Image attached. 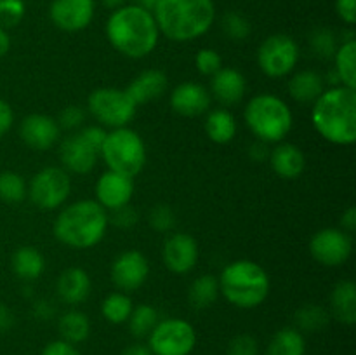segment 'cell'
Returning <instances> with one entry per match:
<instances>
[{
  "mask_svg": "<svg viewBox=\"0 0 356 355\" xmlns=\"http://www.w3.org/2000/svg\"><path fill=\"white\" fill-rule=\"evenodd\" d=\"M104 31L111 47L131 59L152 54L160 38L153 13L139 3H125L111 10Z\"/></svg>",
  "mask_w": 356,
  "mask_h": 355,
  "instance_id": "1",
  "label": "cell"
},
{
  "mask_svg": "<svg viewBox=\"0 0 356 355\" xmlns=\"http://www.w3.org/2000/svg\"><path fill=\"white\" fill-rule=\"evenodd\" d=\"M312 122L325 141L350 146L356 141V89L334 86L313 103Z\"/></svg>",
  "mask_w": 356,
  "mask_h": 355,
  "instance_id": "2",
  "label": "cell"
},
{
  "mask_svg": "<svg viewBox=\"0 0 356 355\" xmlns=\"http://www.w3.org/2000/svg\"><path fill=\"white\" fill-rule=\"evenodd\" d=\"M159 31L172 42H191L216 21L214 0H156L152 9Z\"/></svg>",
  "mask_w": 356,
  "mask_h": 355,
  "instance_id": "3",
  "label": "cell"
},
{
  "mask_svg": "<svg viewBox=\"0 0 356 355\" xmlns=\"http://www.w3.org/2000/svg\"><path fill=\"white\" fill-rule=\"evenodd\" d=\"M108 211L96 200L83 198L61 209L54 219L56 239L72 249H90L97 246L106 235Z\"/></svg>",
  "mask_w": 356,
  "mask_h": 355,
  "instance_id": "4",
  "label": "cell"
},
{
  "mask_svg": "<svg viewBox=\"0 0 356 355\" xmlns=\"http://www.w3.org/2000/svg\"><path fill=\"white\" fill-rule=\"evenodd\" d=\"M218 282L219 294H222L229 305L242 310L263 305L271 289L270 275L252 260H236L226 265Z\"/></svg>",
  "mask_w": 356,
  "mask_h": 355,
  "instance_id": "5",
  "label": "cell"
},
{
  "mask_svg": "<svg viewBox=\"0 0 356 355\" xmlns=\"http://www.w3.org/2000/svg\"><path fill=\"white\" fill-rule=\"evenodd\" d=\"M243 118L257 141L268 143V145L284 141L294 125L291 106L282 97L271 93L250 97L243 111Z\"/></svg>",
  "mask_w": 356,
  "mask_h": 355,
  "instance_id": "6",
  "label": "cell"
},
{
  "mask_svg": "<svg viewBox=\"0 0 356 355\" xmlns=\"http://www.w3.org/2000/svg\"><path fill=\"white\" fill-rule=\"evenodd\" d=\"M99 157L110 171L134 178L145 169L146 146L141 136L134 129H111L101 146Z\"/></svg>",
  "mask_w": 356,
  "mask_h": 355,
  "instance_id": "7",
  "label": "cell"
},
{
  "mask_svg": "<svg viewBox=\"0 0 356 355\" xmlns=\"http://www.w3.org/2000/svg\"><path fill=\"white\" fill-rule=\"evenodd\" d=\"M87 108L90 115L103 127H127L134 118L138 104L131 100L125 89L117 87H99L87 97Z\"/></svg>",
  "mask_w": 356,
  "mask_h": 355,
  "instance_id": "8",
  "label": "cell"
},
{
  "mask_svg": "<svg viewBox=\"0 0 356 355\" xmlns=\"http://www.w3.org/2000/svg\"><path fill=\"white\" fill-rule=\"evenodd\" d=\"M197 347V331L188 320L169 317L156 322L148 334L153 355H190Z\"/></svg>",
  "mask_w": 356,
  "mask_h": 355,
  "instance_id": "9",
  "label": "cell"
},
{
  "mask_svg": "<svg viewBox=\"0 0 356 355\" xmlns=\"http://www.w3.org/2000/svg\"><path fill=\"white\" fill-rule=\"evenodd\" d=\"M301 51L299 44L285 33H275L264 38L257 49V65L271 79H284L298 66Z\"/></svg>",
  "mask_w": 356,
  "mask_h": 355,
  "instance_id": "10",
  "label": "cell"
},
{
  "mask_svg": "<svg viewBox=\"0 0 356 355\" xmlns=\"http://www.w3.org/2000/svg\"><path fill=\"white\" fill-rule=\"evenodd\" d=\"M72 181L63 167H44L31 178L28 184V197L44 211L59 209L70 197Z\"/></svg>",
  "mask_w": 356,
  "mask_h": 355,
  "instance_id": "11",
  "label": "cell"
},
{
  "mask_svg": "<svg viewBox=\"0 0 356 355\" xmlns=\"http://www.w3.org/2000/svg\"><path fill=\"white\" fill-rule=\"evenodd\" d=\"M353 251L350 233L341 228H322L309 240V253L316 263L323 267H341Z\"/></svg>",
  "mask_w": 356,
  "mask_h": 355,
  "instance_id": "12",
  "label": "cell"
},
{
  "mask_svg": "<svg viewBox=\"0 0 356 355\" xmlns=\"http://www.w3.org/2000/svg\"><path fill=\"white\" fill-rule=\"evenodd\" d=\"M149 263L139 251H125L111 265V282L120 292H134L148 281Z\"/></svg>",
  "mask_w": 356,
  "mask_h": 355,
  "instance_id": "13",
  "label": "cell"
},
{
  "mask_svg": "<svg viewBox=\"0 0 356 355\" xmlns=\"http://www.w3.org/2000/svg\"><path fill=\"white\" fill-rule=\"evenodd\" d=\"M94 13H96L94 0H52L49 7V17L52 24L68 33L86 30L92 23Z\"/></svg>",
  "mask_w": 356,
  "mask_h": 355,
  "instance_id": "14",
  "label": "cell"
},
{
  "mask_svg": "<svg viewBox=\"0 0 356 355\" xmlns=\"http://www.w3.org/2000/svg\"><path fill=\"white\" fill-rule=\"evenodd\" d=\"M198 244L190 233H172L162 247V260L167 270L176 275L190 274L198 261Z\"/></svg>",
  "mask_w": 356,
  "mask_h": 355,
  "instance_id": "15",
  "label": "cell"
},
{
  "mask_svg": "<svg viewBox=\"0 0 356 355\" xmlns=\"http://www.w3.org/2000/svg\"><path fill=\"white\" fill-rule=\"evenodd\" d=\"M134 197L132 178L108 169L99 176L96 183V202L108 212L131 204Z\"/></svg>",
  "mask_w": 356,
  "mask_h": 355,
  "instance_id": "16",
  "label": "cell"
},
{
  "mask_svg": "<svg viewBox=\"0 0 356 355\" xmlns=\"http://www.w3.org/2000/svg\"><path fill=\"white\" fill-rule=\"evenodd\" d=\"M99 152L82 138L80 132L66 136L59 145V160L66 173L89 174L96 167Z\"/></svg>",
  "mask_w": 356,
  "mask_h": 355,
  "instance_id": "17",
  "label": "cell"
},
{
  "mask_svg": "<svg viewBox=\"0 0 356 355\" xmlns=\"http://www.w3.org/2000/svg\"><path fill=\"white\" fill-rule=\"evenodd\" d=\"M61 129L58 120L44 113H31L23 118L19 125V136L24 145L37 152H45L58 143Z\"/></svg>",
  "mask_w": 356,
  "mask_h": 355,
  "instance_id": "18",
  "label": "cell"
},
{
  "mask_svg": "<svg viewBox=\"0 0 356 355\" xmlns=\"http://www.w3.org/2000/svg\"><path fill=\"white\" fill-rule=\"evenodd\" d=\"M211 93L202 84L183 82L172 89L169 96L170 108L183 117H198L211 108Z\"/></svg>",
  "mask_w": 356,
  "mask_h": 355,
  "instance_id": "19",
  "label": "cell"
},
{
  "mask_svg": "<svg viewBox=\"0 0 356 355\" xmlns=\"http://www.w3.org/2000/svg\"><path fill=\"white\" fill-rule=\"evenodd\" d=\"M247 79L240 70L222 66L211 77V94L225 106L240 103L245 96Z\"/></svg>",
  "mask_w": 356,
  "mask_h": 355,
  "instance_id": "20",
  "label": "cell"
},
{
  "mask_svg": "<svg viewBox=\"0 0 356 355\" xmlns=\"http://www.w3.org/2000/svg\"><path fill=\"white\" fill-rule=\"evenodd\" d=\"M56 291H58L59 299L70 306H76L80 303L86 301L92 291V281H90L89 274L80 267L66 268L61 271L56 284Z\"/></svg>",
  "mask_w": 356,
  "mask_h": 355,
  "instance_id": "21",
  "label": "cell"
},
{
  "mask_svg": "<svg viewBox=\"0 0 356 355\" xmlns=\"http://www.w3.org/2000/svg\"><path fill=\"white\" fill-rule=\"evenodd\" d=\"M271 169L282 180H298L306 167V157L298 145L278 143L270 152Z\"/></svg>",
  "mask_w": 356,
  "mask_h": 355,
  "instance_id": "22",
  "label": "cell"
},
{
  "mask_svg": "<svg viewBox=\"0 0 356 355\" xmlns=\"http://www.w3.org/2000/svg\"><path fill=\"white\" fill-rule=\"evenodd\" d=\"M167 84L169 80L162 70L149 68L134 77L131 84L125 87V90L136 104H143L162 96L167 90Z\"/></svg>",
  "mask_w": 356,
  "mask_h": 355,
  "instance_id": "23",
  "label": "cell"
},
{
  "mask_svg": "<svg viewBox=\"0 0 356 355\" xmlns=\"http://www.w3.org/2000/svg\"><path fill=\"white\" fill-rule=\"evenodd\" d=\"M330 312L339 322H356V285L353 281H339L330 292Z\"/></svg>",
  "mask_w": 356,
  "mask_h": 355,
  "instance_id": "24",
  "label": "cell"
},
{
  "mask_svg": "<svg viewBox=\"0 0 356 355\" xmlns=\"http://www.w3.org/2000/svg\"><path fill=\"white\" fill-rule=\"evenodd\" d=\"M323 90V77L313 70H301L289 80V93L298 103H315Z\"/></svg>",
  "mask_w": 356,
  "mask_h": 355,
  "instance_id": "25",
  "label": "cell"
},
{
  "mask_svg": "<svg viewBox=\"0 0 356 355\" xmlns=\"http://www.w3.org/2000/svg\"><path fill=\"white\" fill-rule=\"evenodd\" d=\"M10 268L21 281H37L44 274L45 260L40 251L30 246H23L14 251L13 258H10Z\"/></svg>",
  "mask_w": 356,
  "mask_h": 355,
  "instance_id": "26",
  "label": "cell"
},
{
  "mask_svg": "<svg viewBox=\"0 0 356 355\" xmlns=\"http://www.w3.org/2000/svg\"><path fill=\"white\" fill-rule=\"evenodd\" d=\"M204 127L209 139L218 145H226V143L233 141L236 134V120L232 111L226 108H216V110L209 111Z\"/></svg>",
  "mask_w": 356,
  "mask_h": 355,
  "instance_id": "27",
  "label": "cell"
},
{
  "mask_svg": "<svg viewBox=\"0 0 356 355\" xmlns=\"http://www.w3.org/2000/svg\"><path fill=\"white\" fill-rule=\"evenodd\" d=\"M58 331L61 336L59 340L66 341V343H83L90 336V320L80 310H68L59 317Z\"/></svg>",
  "mask_w": 356,
  "mask_h": 355,
  "instance_id": "28",
  "label": "cell"
},
{
  "mask_svg": "<svg viewBox=\"0 0 356 355\" xmlns=\"http://www.w3.org/2000/svg\"><path fill=\"white\" fill-rule=\"evenodd\" d=\"M266 355H306V340L296 327H282L271 336Z\"/></svg>",
  "mask_w": 356,
  "mask_h": 355,
  "instance_id": "29",
  "label": "cell"
},
{
  "mask_svg": "<svg viewBox=\"0 0 356 355\" xmlns=\"http://www.w3.org/2000/svg\"><path fill=\"white\" fill-rule=\"evenodd\" d=\"M334 65H336V75L341 86L356 89V40L348 38L337 47L334 54Z\"/></svg>",
  "mask_w": 356,
  "mask_h": 355,
  "instance_id": "30",
  "label": "cell"
},
{
  "mask_svg": "<svg viewBox=\"0 0 356 355\" xmlns=\"http://www.w3.org/2000/svg\"><path fill=\"white\" fill-rule=\"evenodd\" d=\"M219 296V282L218 277L212 274L200 275L193 281L188 291V299H190L191 306L197 310L209 308L212 303L218 299Z\"/></svg>",
  "mask_w": 356,
  "mask_h": 355,
  "instance_id": "31",
  "label": "cell"
},
{
  "mask_svg": "<svg viewBox=\"0 0 356 355\" xmlns=\"http://www.w3.org/2000/svg\"><path fill=\"white\" fill-rule=\"evenodd\" d=\"M132 308H134V303H132L131 296L125 294V292H111L101 303V313H103L104 319L110 324H125L131 317Z\"/></svg>",
  "mask_w": 356,
  "mask_h": 355,
  "instance_id": "32",
  "label": "cell"
},
{
  "mask_svg": "<svg viewBox=\"0 0 356 355\" xmlns=\"http://www.w3.org/2000/svg\"><path fill=\"white\" fill-rule=\"evenodd\" d=\"M159 312H156L155 306L148 305V303H143L132 308L131 317H129V331L134 338H148V334L152 333L153 327L159 322Z\"/></svg>",
  "mask_w": 356,
  "mask_h": 355,
  "instance_id": "33",
  "label": "cell"
},
{
  "mask_svg": "<svg viewBox=\"0 0 356 355\" xmlns=\"http://www.w3.org/2000/svg\"><path fill=\"white\" fill-rule=\"evenodd\" d=\"M28 195L26 181L16 171H2L0 173V200L7 204H17Z\"/></svg>",
  "mask_w": 356,
  "mask_h": 355,
  "instance_id": "34",
  "label": "cell"
},
{
  "mask_svg": "<svg viewBox=\"0 0 356 355\" xmlns=\"http://www.w3.org/2000/svg\"><path fill=\"white\" fill-rule=\"evenodd\" d=\"M329 324V313L318 305H306L296 312V329L306 333L322 331Z\"/></svg>",
  "mask_w": 356,
  "mask_h": 355,
  "instance_id": "35",
  "label": "cell"
},
{
  "mask_svg": "<svg viewBox=\"0 0 356 355\" xmlns=\"http://www.w3.org/2000/svg\"><path fill=\"white\" fill-rule=\"evenodd\" d=\"M221 28L222 31H225L226 37H228L229 40H235V42L249 38L250 30H252V28H250L249 19H247L243 14L236 13V10H228V13L222 16Z\"/></svg>",
  "mask_w": 356,
  "mask_h": 355,
  "instance_id": "36",
  "label": "cell"
},
{
  "mask_svg": "<svg viewBox=\"0 0 356 355\" xmlns=\"http://www.w3.org/2000/svg\"><path fill=\"white\" fill-rule=\"evenodd\" d=\"M309 45H312L313 52L323 59L334 58L337 47H339L336 35L332 33V30H327V28H318V30L313 31L312 37H309Z\"/></svg>",
  "mask_w": 356,
  "mask_h": 355,
  "instance_id": "37",
  "label": "cell"
},
{
  "mask_svg": "<svg viewBox=\"0 0 356 355\" xmlns=\"http://www.w3.org/2000/svg\"><path fill=\"white\" fill-rule=\"evenodd\" d=\"M26 14L24 0H0V28L9 30L17 26Z\"/></svg>",
  "mask_w": 356,
  "mask_h": 355,
  "instance_id": "38",
  "label": "cell"
},
{
  "mask_svg": "<svg viewBox=\"0 0 356 355\" xmlns=\"http://www.w3.org/2000/svg\"><path fill=\"white\" fill-rule=\"evenodd\" d=\"M195 66H197V72L200 75L212 77L216 72L222 68V58L216 49L204 47L195 56Z\"/></svg>",
  "mask_w": 356,
  "mask_h": 355,
  "instance_id": "39",
  "label": "cell"
},
{
  "mask_svg": "<svg viewBox=\"0 0 356 355\" xmlns=\"http://www.w3.org/2000/svg\"><path fill=\"white\" fill-rule=\"evenodd\" d=\"M149 225L156 230V232H169L176 225V214H174L172 207L167 204H156L149 212Z\"/></svg>",
  "mask_w": 356,
  "mask_h": 355,
  "instance_id": "40",
  "label": "cell"
},
{
  "mask_svg": "<svg viewBox=\"0 0 356 355\" xmlns=\"http://www.w3.org/2000/svg\"><path fill=\"white\" fill-rule=\"evenodd\" d=\"M226 355H259V343L252 334H236L228 343Z\"/></svg>",
  "mask_w": 356,
  "mask_h": 355,
  "instance_id": "41",
  "label": "cell"
},
{
  "mask_svg": "<svg viewBox=\"0 0 356 355\" xmlns=\"http://www.w3.org/2000/svg\"><path fill=\"white\" fill-rule=\"evenodd\" d=\"M83 120H86V113L76 104H70V106L63 108L61 113L58 117L59 129H68V131H75V129L82 127Z\"/></svg>",
  "mask_w": 356,
  "mask_h": 355,
  "instance_id": "42",
  "label": "cell"
},
{
  "mask_svg": "<svg viewBox=\"0 0 356 355\" xmlns=\"http://www.w3.org/2000/svg\"><path fill=\"white\" fill-rule=\"evenodd\" d=\"M108 221L120 226V228H131L138 223V212L131 207V204L124 205V207L108 212Z\"/></svg>",
  "mask_w": 356,
  "mask_h": 355,
  "instance_id": "43",
  "label": "cell"
},
{
  "mask_svg": "<svg viewBox=\"0 0 356 355\" xmlns=\"http://www.w3.org/2000/svg\"><path fill=\"white\" fill-rule=\"evenodd\" d=\"M80 134H82V138L86 139L92 148H96L97 152H99L104 139H106L108 132L103 125H87V127H83L82 131H80Z\"/></svg>",
  "mask_w": 356,
  "mask_h": 355,
  "instance_id": "44",
  "label": "cell"
},
{
  "mask_svg": "<svg viewBox=\"0 0 356 355\" xmlns=\"http://www.w3.org/2000/svg\"><path fill=\"white\" fill-rule=\"evenodd\" d=\"M40 355H82V354L79 352L76 345L66 343V341L63 340H56L45 345Z\"/></svg>",
  "mask_w": 356,
  "mask_h": 355,
  "instance_id": "45",
  "label": "cell"
},
{
  "mask_svg": "<svg viewBox=\"0 0 356 355\" xmlns=\"http://www.w3.org/2000/svg\"><path fill=\"white\" fill-rule=\"evenodd\" d=\"M336 13L343 23L353 26L356 23V0H336Z\"/></svg>",
  "mask_w": 356,
  "mask_h": 355,
  "instance_id": "46",
  "label": "cell"
},
{
  "mask_svg": "<svg viewBox=\"0 0 356 355\" xmlns=\"http://www.w3.org/2000/svg\"><path fill=\"white\" fill-rule=\"evenodd\" d=\"M14 124V111L7 101L0 100V139L10 131Z\"/></svg>",
  "mask_w": 356,
  "mask_h": 355,
  "instance_id": "47",
  "label": "cell"
},
{
  "mask_svg": "<svg viewBox=\"0 0 356 355\" xmlns=\"http://www.w3.org/2000/svg\"><path fill=\"white\" fill-rule=\"evenodd\" d=\"M33 313L37 319L47 320L54 315V306H52L49 301H45V299H38V301H35L33 305Z\"/></svg>",
  "mask_w": 356,
  "mask_h": 355,
  "instance_id": "48",
  "label": "cell"
},
{
  "mask_svg": "<svg viewBox=\"0 0 356 355\" xmlns=\"http://www.w3.org/2000/svg\"><path fill=\"white\" fill-rule=\"evenodd\" d=\"M341 226L344 230V232L348 233H353L356 230V207L355 205H351V207H348L346 211L343 212V216H341Z\"/></svg>",
  "mask_w": 356,
  "mask_h": 355,
  "instance_id": "49",
  "label": "cell"
},
{
  "mask_svg": "<svg viewBox=\"0 0 356 355\" xmlns=\"http://www.w3.org/2000/svg\"><path fill=\"white\" fill-rule=\"evenodd\" d=\"M14 326V315L9 306L0 303V333H7Z\"/></svg>",
  "mask_w": 356,
  "mask_h": 355,
  "instance_id": "50",
  "label": "cell"
},
{
  "mask_svg": "<svg viewBox=\"0 0 356 355\" xmlns=\"http://www.w3.org/2000/svg\"><path fill=\"white\" fill-rule=\"evenodd\" d=\"M249 153H250V157H252L254 160H264V159H266V157H270V150H268V143L256 141L252 146H250Z\"/></svg>",
  "mask_w": 356,
  "mask_h": 355,
  "instance_id": "51",
  "label": "cell"
},
{
  "mask_svg": "<svg viewBox=\"0 0 356 355\" xmlns=\"http://www.w3.org/2000/svg\"><path fill=\"white\" fill-rule=\"evenodd\" d=\"M120 355H153V354L148 348V345L134 343V345H129L127 348H124V352H122Z\"/></svg>",
  "mask_w": 356,
  "mask_h": 355,
  "instance_id": "52",
  "label": "cell"
},
{
  "mask_svg": "<svg viewBox=\"0 0 356 355\" xmlns=\"http://www.w3.org/2000/svg\"><path fill=\"white\" fill-rule=\"evenodd\" d=\"M10 49V37H9V31L0 28V59L9 52Z\"/></svg>",
  "mask_w": 356,
  "mask_h": 355,
  "instance_id": "53",
  "label": "cell"
},
{
  "mask_svg": "<svg viewBox=\"0 0 356 355\" xmlns=\"http://www.w3.org/2000/svg\"><path fill=\"white\" fill-rule=\"evenodd\" d=\"M127 2H129V0H101V3H103L104 7H108V9H111V10H115V9H118V7L125 6Z\"/></svg>",
  "mask_w": 356,
  "mask_h": 355,
  "instance_id": "54",
  "label": "cell"
},
{
  "mask_svg": "<svg viewBox=\"0 0 356 355\" xmlns=\"http://www.w3.org/2000/svg\"><path fill=\"white\" fill-rule=\"evenodd\" d=\"M155 3H156V0H139V6L146 7V9H149V10L153 9V6H155Z\"/></svg>",
  "mask_w": 356,
  "mask_h": 355,
  "instance_id": "55",
  "label": "cell"
}]
</instances>
